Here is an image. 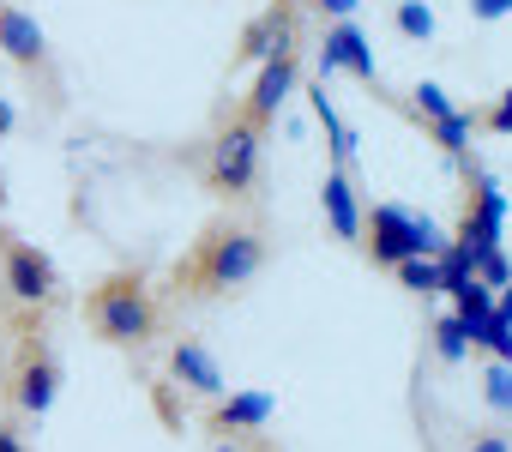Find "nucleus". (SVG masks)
Masks as SVG:
<instances>
[{
  "instance_id": "12",
  "label": "nucleus",
  "mask_w": 512,
  "mask_h": 452,
  "mask_svg": "<svg viewBox=\"0 0 512 452\" xmlns=\"http://www.w3.org/2000/svg\"><path fill=\"white\" fill-rule=\"evenodd\" d=\"M278 416V398L260 386L223 392L217 404H205V434H266V422Z\"/></svg>"
},
{
  "instance_id": "7",
  "label": "nucleus",
  "mask_w": 512,
  "mask_h": 452,
  "mask_svg": "<svg viewBox=\"0 0 512 452\" xmlns=\"http://www.w3.org/2000/svg\"><path fill=\"white\" fill-rule=\"evenodd\" d=\"M0 55H7L25 79H37V85H43L49 109H61V79H55L49 31L37 25V13H25V7H0Z\"/></svg>"
},
{
  "instance_id": "8",
  "label": "nucleus",
  "mask_w": 512,
  "mask_h": 452,
  "mask_svg": "<svg viewBox=\"0 0 512 452\" xmlns=\"http://www.w3.org/2000/svg\"><path fill=\"white\" fill-rule=\"evenodd\" d=\"M163 374H169V386H175V392H187V398H199V404H217V398L229 392L223 362H217V356H211V344H205V338H193V332H181V338L169 344Z\"/></svg>"
},
{
  "instance_id": "26",
  "label": "nucleus",
  "mask_w": 512,
  "mask_h": 452,
  "mask_svg": "<svg viewBox=\"0 0 512 452\" xmlns=\"http://www.w3.org/2000/svg\"><path fill=\"white\" fill-rule=\"evenodd\" d=\"M13 121H19V115H13V103H7V97H0V139H7V133H13Z\"/></svg>"
},
{
  "instance_id": "5",
  "label": "nucleus",
  "mask_w": 512,
  "mask_h": 452,
  "mask_svg": "<svg viewBox=\"0 0 512 452\" xmlns=\"http://www.w3.org/2000/svg\"><path fill=\"white\" fill-rule=\"evenodd\" d=\"M452 242H446V230L434 217H422V211H404V205H392V199H380V205H368V236H362V254L380 266V272H398L404 260H416V254H446Z\"/></svg>"
},
{
  "instance_id": "14",
  "label": "nucleus",
  "mask_w": 512,
  "mask_h": 452,
  "mask_svg": "<svg viewBox=\"0 0 512 452\" xmlns=\"http://www.w3.org/2000/svg\"><path fill=\"white\" fill-rule=\"evenodd\" d=\"M392 278H398L410 296H446V266H440L434 254H416V260H404Z\"/></svg>"
},
{
  "instance_id": "20",
  "label": "nucleus",
  "mask_w": 512,
  "mask_h": 452,
  "mask_svg": "<svg viewBox=\"0 0 512 452\" xmlns=\"http://www.w3.org/2000/svg\"><path fill=\"white\" fill-rule=\"evenodd\" d=\"M476 278H482V284H494V290H506V284H512L506 254H500V248H482V254H476Z\"/></svg>"
},
{
  "instance_id": "13",
  "label": "nucleus",
  "mask_w": 512,
  "mask_h": 452,
  "mask_svg": "<svg viewBox=\"0 0 512 452\" xmlns=\"http://www.w3.org/2000/svg\"><path fill=\"white\" fill-rule=\"evenodd\" d=\"M422 133H428L446 157H464V145L482 133V121H476V109H458V115H446V121H428Z\"/></svg>"
},
{
  "instance_id": "18",
  "label": "nucleus",
  "mask_w": 512,
  "mask_h": 452,
  "mask_svg": "<svg viewBox=\"0 0 512 452\" xmlns=\"http://www.w3.org/2000/svg\"><path fill=\"white\" fill-rule=\"evenodd\" d=\"M482 404L500 410V416H512V362H488L482 368Z\"/></svg>"
},
{
  "instance_id": "15",
  "label": "nucleus",
  "mask_w": 512,
  "mask_h": 452,
  "mask_svg": "<svg viewBox=\"0 0 512 452\" xmlns=\"http://www.w3.org/2000/svg\"><path fill=\"white\" fill-rule=\"evenodd\" d=\"M470 344H476V338H470V326H464V314H458V308L434 320V356H440L446 368H458V362L470 356Z\"/></svg>"
},
{
  "instance_id": "10",
  "label": "nucleus",
  "mask_w": 512,
  "mask_h": 452,
  "mask_svg": "<svg viewBox=\"0 0 512 452\" xmlns=\"http://www.w3.org/2000/svg\"><path fill=\"white\" fill-rule=\"evenodd\" d=\"M320 211H326V230L344 242V248H362V236H368V199L356 193V181H350V169H326V181H320Z\"/></svg>"
},
{
  "instance_id": "21",
  "label": "nucleus",
  "mask_w": 512,
  "mask_h": 452,
  "mask_svg": "<svg viewBox=\"0 0 512 452\" xmlns=\"http://www.w3.org/2000/svg\"><path fill=\"white\" fill-rule=\"evenodd\" d=\"M205 452H272V440L266 434H211Z\"/></svg>"
},
{
  "instance_id": "4",
  "label": "nucleus",
  "mask_w": 512,
  "mask_h": 452,
  "mask_svg": "<svg viewBox=\"0 0 512 452\" xmlns=\"http://www.w3.org/2000/svg\"><path fill=\"white\" fill-rule=\"evenodd\" d=\"M7 398L25 422H43L49 404L61 398V362L49 350V332H43V314L19 320V338H13V362H7Z\"/></svg>"
},
{
  "instance_id": "17",
  "label": "nucleus",
  "mask_w": 512,
  "mask_h": 452,
  "mask_svg": "<svg viewBox=\"0 0 512 452\" xmlns=\"http://www.w3.org/2000/svg\"><path fill=\"white\" fill-rule=\"evenodd\" d=\"M392 31L410 37V43H428L434 37V7H428V0H398V7H392Z\"/></svg>"
},
{
  "instance_id": "11",
  "label": "nucleus",
  "mask_w": 512,
  "mask_h": 452,
  "mask_svg": "<svg viewBox=\"0 0 512 452\" xmlns=\"http://www.w3.org/2000/svg\"><path fill=\"white\" fill-rule=\"evenodd\" d=\"M326 73H350L356 85L380 91V67H374V49H368V37L356 31V19H332V25H326V43H320V79H326Z\"/></svg>"
},
{
  "instance_id": "28",
  "label": "nucleus",
  "mask_w": 512,
  "mask_h": 452,
  "mask_svg": "<svg viewBox=\"0 0 512 452\" xmlns=\"http://www.w3.org/2000/svg\"><path fill=\"white\" fill-rule=\"evenodd\" d=\"M0 7H7V0H0Z\"/></svg>"
},
{
  "instance_id": "2",
  "label": "nucleus",
  "mask_w": 512,
  "mask_h": 452,
  "mask_svg": "<svg viewBox=\"0 0 512 452\" xmlns=\"http://www.w3.org/2000/svg\"><path fill=\"white\" fill-rule=\"evenodd\" d=\"M193 169H199V181H205V193H211V199L241 205L253 187H260V169H266V127L235 103V109L205 133V145H199Z\"/></svg>"
},
{
  "instance_id": "25",
  "label": "nucleus",
  "mask_w": 512,
  "mask_h": 452,
  "mask_svg": "<svg viewBox=\"0 0 512 452\" xmlns=\"http://www.w3.org/2000/svg\"><path fill=\"white\" fill-rule=\"evenodd\" d=\"M0 452H25V434H19L7 416H0Z\"/></svg>"
},
{
  "instance_id": "6",
  "label": "nucleus",
  "mask_w": 512,
  "mask_h": 452,
  "mask_svg": "<svg viewBox=\"0 0 512 452\" xmlns=\"http://www.w3.org/2000/svg\"><path fill=\"white\" fill-rule=\"evenodd\" d=\"M0 290H7V302H19L25 314H43L61 296V272H55V260L37 242L0 236Z\"/></svg>"
},
{
  "instance_id": "1",
  "label": "nucleus",
  "mask_w": 512,
  "mask_h": 452,
  "mask_svg": "<svg viewBox=\"0 0 512 452\" xmlns=\"http://www.w3.org/2000/svg\"><path fill=\"white\" fill-rule=\"evenodd\" d=\"M272 266V242L253 217H211L205 230L193 236V248L169 266V296L175 302H217V296H235L247 290L253 278H260Z\"/></svg>"
},
{
  "instance_id": "16",
  "label": "nucleus",
  "mask_w": 512,
  "mask_h": 452,
  "mask_svg": "<svg viewBox=\"0 0 512 452\" xmlns=\"http://www.w3.org/2000/svg\"><path fill=\"white\" fill-rule=\"evenodd\" d=\"M410 115L428 127V121H446V115H458V103H452V97H446L434 79H416V85H410Z\"/></svg>"
},
{
  "instance_id": "3",
  "label": "nucleus",
  "mask_w": 512,
  "mask_h": 452,
  "mask_svg": "<svg viewBox=\"0 0 512 452\" xmlns=\"http://www.w3.org/2000/svg\"><path fill=\"white\" fill-rule=\"evenodd\" d=\"M85 326L115 344V350H145L163 326V308H157V290L145 284V272H109L85 290Z\"/></svg>"
},
{
  "instance_id": "24",
  "label": "nucleus",
  "mask_w": 512,
  "mask_h": 452,
  "mask_svg": "<svg viewBox=\"0 0 512 452\" xmlns=\"http://www.w3.org/2000/svg\"><path fill=\"white\" fill-rule=\"evenodd\" d=\"M314 7H320V13H332V19H356L362 0H314Z\"/></svg>"
},
{
  "instance_id": "27",
  "label": "nucleus",
  "mask_w": 512,
  "mask_h": 452,
  "mask_svg": "<svg viewBox=\"0 0 512 452\" xmlns=\"http://www.w3.org/2000/svg\"><path fill=\"white\" fill-rule=\"evenodd\" d=\"M494 314H500V320H512V284L500 290V302H494Z\"/></svg>"
},
{
  "instance_id": "23",
  "label": "nucleus",
  "mask_w": 512,
  "mask_h": 452,
  "mask_svg": "<svg viewBox=\"0 0 512 452\" xmlns=\"http://www.w3.org/2000/svg\"><path fill=\"white\" fill-rule=\"evenodd\" d=\"M476 25H494V19H512V0H464Z\"/></svg>"
},
{
  "instance_id": "9",
  "label": "nucleus",
  "mask_w": 512,
  "mask_h": 452,
  "mask_svg": "<svg viewBox=\"0 0 512 452\" xmlns=\"http://www.w3.org/2000/svg\"><path fill=\"white\" fill-rule=\"evenodd\" d=\"M296 79H302V55H296V37H290V43H278V49L260 61V73H253V85H247L241 109L260 121V127H272V121H278V109L290 103Z\"/></svg>"
},
{
  "instance_id": "19",
  "label": "nucleus",
  "mask_w": 512,
  "mask_h": 452,
  "mask_svg": "<svg viewBox=\"0 0 512 452\" xmlns=\"http://www.w3.org/2000/svg\"><path fill=\"white\" fill-rule=\"evenodd\" d=\"M476 121H482V133H488V139H512V85H506L488 109H476Z\"/></svg>"
},
{
  "instance_id": "22",
  "label": "nucleus",
  "mask_w": 512,
  "mask_h": 452,
  "mask_svg": "<svg viewBox=\"0 0 512 452\" xmlns=\"http://www.w3.org/2000/svg\"><path fill=\"white\" fill-rule=\"evenodd\" d=\"M464 452H512V434H506V428H476V434L464 440Z\"/></svg>"
}]
</instances>
